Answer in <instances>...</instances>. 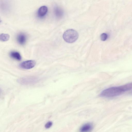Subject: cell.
Listing matches in <instances>:
<instances>
[{
	"label": "cell",
	"instance_id": "7a4b0ae2",
	"mask_svg": "<svg viewBox=\"0 0 132 132\" xmlns=\"http://www.w3.org/2000/svg\"><path fill=\"white\" fill-rule=\"evenodd\" d=\"M63 38L66 42L72 43L75 42L78 37V32L75 30L69 29L67 30L63 34Z\"/></svg>",
	"mask_w": 132,
	"mask_h": 132
},
{
	"label": "cell",
	"instance_id": "5b68a950",
	"mask_svg": "<svg viewBox=\"0 0 132 132\" xmlns=\"http://www.w3.org/2000/svg\"><path fill=\"white\" fill-rule=\"evenodd\" d=\"M27 36L23 33L19 34L17 36L16 39L18 43L20 45H23L26 43L27 40Z\"/></svg>",
	"mask_w": 132,
	"mask_h": 132
},
{
	"label": "cell",
	"instance_id": "ba28073f",
	"mask_svg": "<svg viewBox=\"0 0 132 132\" xmlns=\"http://www.w3.org/2000/svg\"><path fill=\"white\" fill-rule=\"evenodd\" d=\"M10 55L12 58L18 61H20L21 59V57L20 54L17 52H11L10 54Z\"/></svg>",
	"mask_w": 132,
	"mask_h": 132
},
{
	"label": "cell",
	"instance_id": "277c9868",
	"mask_svg": "<svg viewBox=\"0 0 132 132\" xmlns=\"http://www.w3.org/2000/svg\"><path fill=\"white\" fill-rule=\"evenodd\" d=\"M36 64V62L34 60H29L23 61L19 65V67L21 68L28 69L34 67Z\"/></svg>",
	"mask_w": 132,
	"mask_h": 132
},
{
	"label": "cell",
	"instance_id": "30bf717a",
	"mask_svg": "<svg viewBox=\"0 0 132 132\" xmlns=\"http://www.w3.org/2000/svg\"><path fill=\"white\" fill-rule=\"evenodd\" d=\"M10 38V36L7 34H0V40L5 42L8 40Z\"/></svg>",
	"mask_w": 132,
	"mask_h": 132
},
{
	"label": "cell",
	"instance_id": "52a82bcc",
	"mask_svg": "<svg viewBox=\"0 0 132 132\" xmlns=\"http://www.w3.org/2000/svg\"><path fill=\"white\" fill-rule=\"evenodd\" d=\"M48 11V8L45 6H43L40 7L37 12V16L39 17L44 16L47 13Z\"/></svg>",
	"mask_w": 132,
	"mask_h": 132
},
{
	"label": "cell",
	"instance_id": "6da1fadb",
	"mask_svg": "<svg viewBox=\"0 0 132 132\" xmlns=\"http://www.w3.org/2000/svg\"><path fill=\"white\" fill-rule=\"evenodd\" d=\"M132 86V83H130L119 86L110 87L103 90L100 96L106 97L118 96L131 90Z\"/></svg>",
	"mask_w": 132,
	"mask_h": 132
},
{
	"label": "cell",
	"instance_id": "9c48e42d",
	"mask_svg": "<svg viewBox=\"0 0 132 132\" xmlns=\"http://www.w3.org/2000/svg\"><path fill=\"white\" fill-rule=\"evenodd\" d=\"M54 13L55 15L58 18H61L63 15L62 10L58 6H56L54 8Z\"/></svg>",
	"mask_w": 132,
	"mask_h": 132
},
{
	"label": "cell",
	"instance_id": "7c38bea8",
	"mask_svg": "<svg viewBox=\"0 0 132 132\" xmlns=\"http://www.w3.org/2000/svg\"><path fill=\"white\" fill-rule=\"evenodd\" d=\"M52 123L51 121H48L47 122L45 126V127L47 129L50 128L52 126Z\"/></svg>",
	"mask_w": 132,
	"mask_h": 132
},
{
	"label": "cell",
	"instance_id": "8fae6325",
	"mask_svg": "<svg viewBox=\"0 0 132 132\" xmlns=\"http://www.w3.org/2000/svg\"><path fill=\"white\" fill-rule=\"evenodd\" d=\"M108 37V35L106 33H103L100 36V38L102 41H104L106 40Z\"/></svg>",
	"mask_w": 132,
	"mask_h": 132
},
{
	"label": "cell",
	"instance_id": "8992f818",
	"mask_svg": "<svg viewBox=\"0 0 132 132\" xmlns=\"http://www.w3.org/2000/svg\"><path fill=\"white\" fill-rule=\"evenodd\" d=\"M93 128L92 124L89 123L85 124L82 125L80 129V132H89Z\"/></svg>",
	"mask_w": 132,
	"mask_h": 132
},
{
	"label": "cell",
	"instance_id": "3957f363",
	"mask_svg": "<svg viewBox=\"0 0 132 132\" xmlns=\"http://www.w3.org/2000/svg\"><path fill=\"white\" fill-rule=\"evenodd\" d=\"M39 81L38 78L34 76H28L23 77L18 79V81L21 84L28 85L35 84Z\"/></svg>",
	"mask_w": 132,
	"mask_h": 132
}]
</instances>
